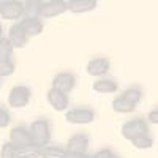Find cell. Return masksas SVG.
<instances>
[{
  "label": "cell",
  "instance_id": "11",
  "mask_svg": "<svg viewBox=\"0 0 158 158\" xmlns=\"http://www.w3.org/2000/svg\"><path fill=\"white\" fill-rule=\"evenodd\" d=\"M89 147V136L87 135H76L68 141L67 152L73 153H85Z\"/></svg>",
  "mask_w": 158,
  "mask_h": 158
},
{
  "label": "cell",
  "instance_id": "26",
  "mask_svg": "<svg viewBox=\"0 0 158 158\" xmlns=\"http://www.w3.org/2000/svg\"><path fill=\"white\" fill-rule=\"evenodd\" d=\"M115 156H117V155H115L112 150H109V149H101V150L95 152L90 158H115Z\"/></svg>",
  "mask_w": 158,
  "mask_h": 158
},
{
  "label": "cell",
  "instance_id": "2",
  "mask_svg": "<svg viewBox=\"0 0 158 158\" xmlns=\"http://www.w3.org/2000/svg\"><path fill=\"white\" fill-rule=\"evenodd\" d=\"M147 133H149V127H147L146 120L141 118V117L127 122L123 125V128H122V135L128 141H131V139L136 138V136H141V135H147Z\"/></svg>",
  "mask_w": 158,
  "mask_h": 158
},
{
  "label": "cell",
  "instance_id": "8",
  "mask_svg": "<svg viewBox=\"0 0 158 158\" xmlns=\"http://www.w3.org/2000/svg\"><path fill=\"white\" fill-rule=\"evenodd\" d=\"M63 11H67V2H57V0H51L48 3L41 2L40 16L41 18H54V16L62 15Z\"/></svg>",
  "mask_w": 158,
  "mask_h": 158
},
{
  "label": "cell",
  "instance_id": "22",
  "mask_svg": "<svg viewBox=\"0 0 158 158\" xmlns=\"http://www.w3.org/2000/svg\"><path fill=\"white\" fill-rule=\"evenodd\" d=\"M11 52H13V46L6 38L0 40V60H10L11 59Z\"/></svg>",
  "mask_w": 158,
  "mask_h": 158
},
{
  "label": "cell",
  "instance_id": "3",
  "mask_svg": "<svg viewBox=\"0 0 158 158\" xmlns=\"http://www.w3.org/2000/svg\"><path fill=\"white\" fill-rule=\"evenodd\" d=\"M24 15V3L16 0H0V16L3 19H18Z\"/></svg>",
  "mask_w": 158,
  "mask_h": 158
},
{
  "label": "cell",
  "instance_id": "21",
  "mask_svg": "<svg viewBox=\"0 0 158 158\" xmlns=\"http://www.w3.org/2000/svg\"><path fill=\"white\" fill-rule=\"evenodd\" d=\"M65 152L63 149L59 147H43L41 149V158H65Z\"/></svg>",
  "mask_w": 158,
  "mask_h": 158
},
{
  "label": "cell",
  "instance_id": "20",
  "mask_svg": "<svg viewBox=\"0 0 158 158\" xmlns=\"http://www.w3.org/2000/svg\"><path fill=\"white\" fill-rule=\"evenodd\" d=\"M131 144L136 147V149H150L152 147V138L150 135H141V136H136L131 139Z\"/></svg>",
  "mask_w": 158,
  "mask_h": 158
},
{
  "label": "cell",
  "instance_id": "16",
  "mask_svg": "<svg viewBox=\"0 0 158 158\" xmlns=\"http://www.w3.org/2000/svg\"><path fill=\"white\" fill-rule=\"evenodd\" d=\"M41 2H25L24 3V16L27 19H38Z\"/></svg>",
  "mask_w": 158,
  "mask_h": 158
},
{
  "label": "cell",
  "instance_id": "25",
  "mask_svg": "<svg viewBox=\"0 0 158 158\" xmlns=\"http://www.w3.org/2000/svg\"><path fill=\"white\" fill-rule=\"evenodd\" d=\"M10 120H11V115H10V112H8L5 108L0 106V128H5V127H8V125H10Z\"/></svg>",
  "mask_w": 158,
  "mask_h": 158
},
{
  "label": "cell",
  "instance_id": "14",
  "mask_svg": "<svg viewBox=\"0 0 158 158\" xmlns=\"http://www.w3.org/2000/svg\"><path fill=\"white\" fill-rule=\"evenodd\" d=\"M19 24H21V27L24 29L27 38L33 36V35H38L40 32L43 30V24H41L40 19H27V18H24V21L19 22Z\"/></svg>",
  "mask_w": 158,
  "mask_h": 158
},
{
  "label": "cell",
  "instance_id": "29",
  "mask_svg": "<svg viewBox=\"0 0 158 158\" xmlns=\"http://www.w3.org/2000/svg\"><path fill=\"white\" fill-rule=\"evenodd\" d=\"M0 40H2V25H0Z\"/></svg>",
  "mask_w": 158,
  "mask_h": 158
},
{
  "label": "cell",
  "instance_id": "9",
  "mask_svg": "<svg viewBox=\"0 0 158 158\" xmlns=\"http://www.w3.org/2000/svg\"><path fill=\"white\" fill-rule=\"evenodd\" d=\"M111 63L108 59L104 57H98V59H92L87 65V71L90 76H104L109 71Z\"/></svg>",
  "mask_w": 158,
  "mask_h": 158
},
{
  "label": "cell",
  "instance_id": "10",
  "mask_svg": "<svg viewBox=\"0 0 158 158\" xmlns=\"http://www.w3.org/2000/svg\"><path fill=\"white\" fill-rule=\"evenodd\" d=\"M48 101L51 103V106L54 108L56 111H65L68 108V97L62 94V92L56 90V89H51L48 92Z\"/></svg>",
  "mask_w": 158,
  "mask_h": 158
},
{
  "label": "cell",
  "instance_id": "13",
  "mask_svg": "<svg viewBox=\"0 0 158 158\" xmlns=\"http://www.w3.org/2000/svg\"><path fill=\"white\" fill-rule=\"evenodd\" d=\"M97 6L95 0H73V2H67V10L73 13H84L90 11Z\"/></svg>",
  "mask_w": 158,
  "mask_h": 158
},
{
  "label": "cell",
  "instance_id": "1",
  "mask_svg": "<svg viewBox=\"0 0 158 158\" xmlns=\"http://www.w3.org/2000/svg\"><path fill=\"white\" fill-rule=\"evenodd\" d=\"M29 133H30V138H32L33 146H36V147H40V149L46 147L48 142H49V139H51L49 123H48L46 120H43V118H40V120H36V122L32 123Z\"/></svg>",
  "mask_w": 158,
  "mask_h": 158
},
{
  "label": "cell",
  "instance_id": "24",
  "mask_svg": "<svg viewBox=\"0 0 158 158\" xmlns=\"http://www.w3.org/2000/svg\"><path fill=\"white\" fill-rule=\"evenodd\" d=\"M15 73V63L11 60H0V76H10Z\"/></svg>",
  "mask_w": 158,
  "mask_h": 158
},
{
  "label": "cell",
  "instance_id": "6",
  "mask_svg": "<svg viewBox=\"0 0 158 158\" xmlns=\"http://www.w3.org/2000/svg\"><path fill=\"white\" fill-rule=\"evenodd\" d=\"M65 118H67L70 123H79V125L90 123V122H94V118H95V112L92 109H87V108H76V109L68 111Z\"/></svg>",
  "mask_w": 158,
  "mask_h": 158
},
{
  "label": "cell",
  "instance_id": "19",
  "mask_svg": "<svg viewBox=\"0 0 158 158\" xmlns=\"http://www.w3.org/2000/svg\"><path fill=\"white\" fill-rule=\"evenodd\" d=\"M122 98H125L127 101H130L131 104H135V106H136V104L141 101V98H142V90L138 89V87H131V89L123 92Z\"/></svg>",
  "mask_w": 158,
  "mask_h": 158
},
{
  "label": "cell",
  "instance_id": "27",
  "mask_svg": "<svg viewBox=\"0 0 158 158\" xmlns=\"http://www.w3.org/2000/svg\"><path fill=\"white\" fill-rule=\"evenodd\" d=\"M65 158H90L87 153H73V152H65Z\"/></svg>",
  "mask_w": 158,
  "mask_h": 158
},
{
  "label": "cell",
  "instance_id": "18",
  "mask_svg": "<svg viewBox=\"0 0 158 158\" xmlns=\"http://www.w3.org/2000/svg\"><path fill=\"white\" fill-rule=\"evenodd\" d=\"M112 108H114L115 112H131L136 106H135V104H131L130 101H127L125 98L118 97V98H115L112 101Z\"/></svg>",
  "mask_w": 158,
  "mask_h": 158
},
{
  "label": "cell",
  "instance_id": "30",
  "mask_svg": "<svg viewBox=\"0 0 158 158\" xmlns=\"http://www.w3.org/2000/svg\"><path fill=\"white\" fill-rule=\"evenodd\" d=\"M115 158H118V156H115Z\"/></svg>",
  "mask_w": 158,
  "mask_h": 158
},
{
  "label": "cell",
  "instance_id": "15",
  "mask_svg": "<svg viewBox=\"0 0 158 158\" xmlns=\"http://www.w3.org/2000/svg\"><path fill=\"white\" fill-rule=\"evenodd\" d=\"M118 89L117 82L114 79H100L94 84V90L95 92H100V94H112Z\"/></svg>",
  "mask_w": 158,
  "mask_h": 158
},
{
  "label": "cell",
  "instance_id": "5",
  "mask_svg": "<svg viewBox=\"0 0 158 158\" xmlns=\"http://www.w3.org/2000/svg\"><path fill=\"white\" fill-rule=\"evenodd\" d=\"M10 142L16 149H24V147L33 146L29 130L24 128V127H16V128L11 130V133H10Z\"/></svg>",
  "mask_w": 158,
  "mask_h": 158
},
{
  "label": "cell",
  "instance_id": "7",
  "mask_svg": "<svg viewBox=\"0 0 158 158\" xmlns=\"http://www.w3.org/2000/svg\"><path fill=\"white\" fill-rule=\"evenodd\" d=\"M74 84H76V77L71 73H59L52 79V89L62 92L65 95H68L74 89Z\"/></svg>",
  "mask_w": 158,
  "mask_h": 158
},
{
  "label": "cell",
  "instance_id": "12",
  "mask_svg": "<svg viewBox=\"0 0 158 158\" xmlns=\"http://www.w3.org/2000/svg\"><path fill=\"white\" fill-rule=\"evenodd\" d=\"M8 41L11 43L13 48H22L25 43H27V35H25L24 29L21 27V24H15L10 29V36L6 38Z\"/></svg>",
  "mask_w": 158,
  "mask_h": 158
},
{
  "label": "cell",
  "instance_id": "4",
  "mask_svg": "<svg viewBox=\"0 0 158 158\" xmlns=\"http://www.w3.org/2000/svg\"><path fill=\"white\" fill-rule=\"evenodd\" d=\"M30 100V90L25 85H16L13 87L8 97V103L11 108H24Z\"/></svg>",
  "mask_w": 158,
  "mask_h": 158
},
{
  "label": "cell",
  "instance_id": "28",
  "mask_svg": "<svg viewBox=\"0 0 158 158\" xmlns=\"http://www.w3.org/2000/svg\"><path fill=\"white\" fill-rule=\"evenodd\" d=\"M149 120H150L152 123H156V122H158V111H156V109H153V111L150 112V115H149Z\"/></svg>",
  "mask_w": 158,
  "mask_h": 158
},
{
  "label": "cell",
  "instance_id": "23",
  "mask_svg": "<svg viewBox=\"0 0 158 158\" xmlns=\"http://www.w3.org/2000/svg\"><path fill=\"white\" fill-rule=\"evenodd\" d=\"M0 158H16V147L11 142H5L0 150Z\"/></svg>",
  "mask_w": 158,
  "mask_h": 158
},
{
  "label": "cell",
  "instance_id": "17",
  "mask_svg": "<svg viewBox=\"0 0 158 158\" xmlns=\"http://www.w3.org/2000/svg\"><path fill=\"white\" fill-rule=\"evenodd\" d=\"M40 156H41V149L36 146L16 149V158H40Z\"/></svg>",
  "mask_w": 158,
  "mask_h": 158
}]
</instances>
